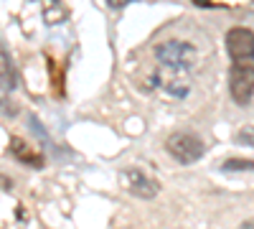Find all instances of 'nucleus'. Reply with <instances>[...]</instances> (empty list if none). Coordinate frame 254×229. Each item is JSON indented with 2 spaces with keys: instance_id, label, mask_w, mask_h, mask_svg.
Wrapping results in <instances>:
<instances>
[{
  "instance_id": "obj_3",
  "label": "nucleus",
  "mask_w": 254,
  "mask_h": 229,
  "mask_svg": "<svg viewBox=\"0 0 254 229\" xmlns=\"http://www.w3.org/2000/svg\"><path fill=\"white\" fill-rule=\"evenodd\" d=\"M165 151L171 153L181 165H190V163L201 160L206 148H203V140L193 133H173L165 140Z\"/></svg>"
},
{
  "instance_id": "obj_9",
  "label": "nucleus",
  "mask_w": 254,
  "mask_h": 229,
  "mask_svg": "<svg viewBox=\"0 0 254 229\" xmlns=\"http://www.w3.org/2000/svg\"><path fill=\"white\" fill-rule=\"evenodd\" d=\"M224 173H239V171H254V160L249 158H229L221 163Z\"/></svg>"
},
{
  "instance_id": "obj_6",
  "label": "nucleus",
  "mask_w": 254,
  "mask_h": 229,
  "mask_svg": "<svg viewBox=\"0 0 254 229\" xmlns=\"http://www.w3.org/2000/svg\"><path fill=\"white\" fill-rule=\"evenodd\" d=\"M150 81H153L155 87H163L168 94L176 97V99H183V97H188V92H190V79H188L186 72L163 69V74H153Z\"/></svg>"
},
{
  "instance_id": "obj_7",
  "label": "nucleus",
  "mask_w": 254,
  "mask_h": 229,
  "mask_svg": "<svg viewBox=\"0 0 254 229\" xmlns=\"http://www.w3.org/2000/svg\"><path fill=\"white\" fill-rule=\"evenodd\" d=\"M10 153L23 163V165H33V168H44V158H41L38 153H33L26 140H20V138H10Z\"/></svg>"
},
{
  "instance_id": "obj_8",
  "label": "nucleus",
  "mask_w": 254,
  "mask_h": 229,
  "mask_svg": "<svg viewBox=\"0 0 254 229\" xmlns=\"http://www.w3.org/2000/svg\"><path fill=\"white\" fill-rule=\"evenodd\" d=\"M15 84H18V76H15V69H13L8 46L3 44V97H8V92H13Z\"/></svg>"
},
{
  "instance_id": "obj_13",
  "label": "nucleus",
  "mask_w": 254,
  "mask_h": 229,
  "mask_svg": "<svg viewBox=\"0 0 254 229\" xmlns=\"http://www.w3.org/2000/svg\"><path fill=\"white\" fill-rule=\"evenodd\" d=\"M242 229H254V219H249L247 224H242Z\"/></svg>"
},
{
  "instance_id": "obj_4",
  "label": "nucleus",
  "mask_w": 254,
  "mask_h": 229,
  "mask_svg": "<svg viewBox=\"0 0 254 229\" xmlns=\"http://www.w3.org/2000/svg\"><path fill=\"white\" fill-rule=\"evenodd\" d=\"M120 178H122L125 189L130 191L132 196L142 199V201L155 199L158 191H160V183H158L155 178H150V176H145L140 168H125V171L120 173Z\"/></svg>"
},
{
  "instance_id": "obj_12",
  "label": "nucleus",
  "mask_w": 254,
  "mask_h": 229,
  "mask_svg": "<svg viewBox=\"0 0 254 229\" xmlns=\"http://www.w3.org/2000/svg\"><path fill=\"white\" fill-rule=\"evenodd\" d=\"M3 189L8 191V189H13V183H10V178L8 176H3Z\"/></svg>"
},
{
  "instance_id": "obj_1",
  "label": "nucleus",
  "mask_w": 254,
  "mask_h": 229,
  "mask_svg": "<svg viewBox=\"0 0 254 229\" xmlns=\"http://www.w3.org/2000/svg\"><path fill=\"white\" fill-rule=\"evenodd\" d=\"M196 46L188 44V41H178V38H171V41H163V44L155 46V59L160 61L163 69H173V72H186L196 64Z\"/></svg>"
},
{
  "instance_id": "obj_10",
  "label": "nucleus",
  "mask_w": 254,
  "mask_h": 229,
  "mask_svg": "<svg viewBox=\"0 0 254 229\" xmlns=\"http://www.w3.org/2000/svg\"><path fill=\"white\" fill-rule=\"evenodd\" d=\"M239 145H254V125H247V128H242L234 138Z\"/></svg>"
},
{
  "instance_id": "obj_5",
  "label": "nucleus",
  "mask_w": 254,
  "mask_h": 229,
  "mask_svg": "<svg viewBox=\"0 0 254 229\" xmlns=\"http://www.w3.org/2000/svg\"><path fill=\"white\" fill-rule=\"evenodd\" d=\"M229 92H231V99L239 107H247L252 102V94H254V72L231 67L229 69Z\"/></svg>"
},
{
  "instance_id": "obj_11",
  "label": "nucleus",
  "mask_w": 254,
  "mask_h": 229,
  "mask_svg": "<svg viewBox=\"0 0 254 229\" xmlns=\"http://www.w3.org/2000/svg\"><path fill=\"white\" fill-rule=\"evenodd\" d=\"M132 0H107V5L112 8V10H122L125 5H130Z\"/></svg>"
},
{
  "instance_id": "obj_2",
  "label": "nucleus",
  "mask_w": 254,
  "mask_h": 229,
  "mask_svg": "<svg viewBox=\"0 0 254 229\" xmlns=\"http://www.w3.org/2000/svg\"><path fill=\"white\" fill-rule=\"evenodd\" d=\"M226 51L231 59V67L252 69L254 72V31L237 26L226 31Z\"/></svg>"
}]
</instances>
